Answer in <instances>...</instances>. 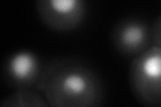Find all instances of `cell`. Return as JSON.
<instances>
[{
  "label": "cell",
  "mask_w": 161,
  "mask_h": 107,
  "mask_svg": "<svg viewBox=\"0 0 161 107\" xmlns=\"http://www.w3.org/2000/svg\"><path fill=\"white\" fill-rule=\"evenodd\" d=\"M36 90L53 107H97L103 103V86L89 64L74 58L44 64Z\"/></svg>",
  "instance_id": "obj_1"
},
{
  "label": "cell",
  "mask_w": 161,
  "mask_h": 107,
  "mask_svg": "<svg viewBox=\"0 0 161 107\" xmlns=\"http://www.w3.org/2000/svg\"><path fill=\"white\" fill-rule=\"evenodd\" d=\"M2 107H48L44 95L36 88L14 90L11 95L0 102Z\"/></svg>",
  "instance_id": "obj_6"
},
{
  "label": "cell",
  "mask_w": 161,
  "mask_h": 107,
  "mask_svg": "<svg viewBox=\"0 0 161 107\" xmlns=\"http://www.w3.org/2000/svg\"><path fill=\"white\" fill-rule=\"evenodd\" d=\"M150 27H152L153 45H157V47L161 48V13L156 18V20L153 22V24L150 25Z\"/></svg>",
  "instance_id": "obj_7"
},
{
  "label": "cell",
  "mask_w": 161,
  "mask_h": 107,
  "mask_svg": "<svg viewBox=\"0 0 161 107\" xmlns=\"http://www.w3.org/2000/svg\"><path fill=\"white\" fill-rule=\"evenodd\" d=\"M36 13L44 25L55 32H70L83 24L86 0H35Z\"/></svg>",
  "instance_id": "obj_3"
},
{
  "label": "cell",
  "mask_w": 161,
  "mask_h": 107,
  "mask_svg": "<svg viewBox=\"0 0 161 107\" xmlns=\"http://www.w3.org/2000/svg\"><path fill=\"white\" fill-rule=\"evenodd\" d=\"M44 70L39 56L30 50H19L7 58L3 78L12 90L36 88Z\"/></svg>",
  "instance_id": "obj_5"
},
{
  "label": "cell",
  "mask_w": 161,
  "mask_h": 107,
  "mask_svg": "<svg viewBox=\"0 0 161 107\" xmlns=\"http://www.w3.org/2000/svg\"><path fill=\"white\" fill-rule=\"evenodd\" d=\"M128 80L129 88L138 103L161 107V48L152 45L133 58Z\"/></svg>",
  "instance_id": "obj_2"
},
{
  "label": "cell",
  "mask_w": 161,
  "mask_h": 107,
  "mask_svg": "<svg viewBox=\"0 0 161 107\" xmlns=\"http://www.w3.org/2000/svg\"><path fill=\"white\" fill-rule=\"evenodd\" d=\"M112 43L122 56L136 58L153 45L152 27L137 18L122 19L112 31Z\"/></svg>",
  "instance_id": "obj_4"
}]
</instances>
